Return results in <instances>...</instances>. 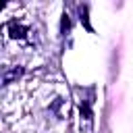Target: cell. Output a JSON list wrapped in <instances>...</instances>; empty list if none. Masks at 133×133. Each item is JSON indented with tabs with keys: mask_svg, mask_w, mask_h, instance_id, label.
Returning <instances> with one entry per match:
<instances>
[{
	"mask_svg": "<svg viewBox=\"0 0 133 133\" xmlns=\"http://www.w3.org/2000/svg\"><path fill=\"white\" fill-rule=\"evenodd\" d=\"M25 33H27V27H23V25H10V37H19V39H23L25 37Z\"/></svg>",
	"mask_w": 133,
	"mask_h": 133,
	"instance_id": "1",
	"label": "cell"
},
{
	"mask_svg": "<svg viewBox=\"0 0 133 133\" xmlns=\"http://www.w3.org/2000/svg\"><path fill=\"white\" fill-rule=\"evenodd\" d=\"M69 27H71V21H69V17L64 15V17H62V23H60V31L64 33V31H69Z\"/></svg>",
	"mask_w": 133,
	"mask_h": 133,
	"instance_id": "4",
	"label": "cell"
},
{
	"mask_svg": "<svg viewBox=\"0 0 133 133\" xmlns=\"http://www.w3.org/2000/svg\"><path fill=\"white\" fill-rule=\"evenodd\" d=\"M0 8H4V2H0Z\"/></svg>",
	"mask_w": 133,
	"mask_h": 133,
	"instance_id": "5",
	"label": "cell"
},
{
	"mask_svg": "<svg viewBox=\"0 0 133 133\" xmlns=\"http://www.w3.org/2000/svg\"><path fill=\"white\" fill-rule=\"evenodd\" d=\"M21 75H23V69H12V71L4 77V83H10L12 79H17V77H21Z\"/></svg>",
	"mask_w": 133,
	"mask_h": 133,
	"instance_id": "2",
	"label": "cell"
},
{
	"mask_svg": "<svg viewBox=\"0 0 133 133\" xmlns=\"http://www.w3.org/2000/svg\"><path fill=\"white\" fill-rule=\"evenodd\" d=\"M79 10H81V23L91 31V25H89V21H87V6H79Z\"/></svg>",
	"mask_w": 133,
	"mask_h": 133,
	"instance_id": "3",
	"label": "cell"
}]
</instances>
